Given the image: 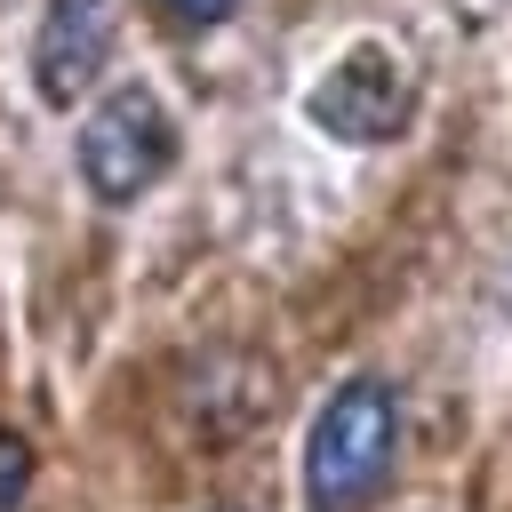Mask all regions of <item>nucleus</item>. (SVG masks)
<instances>
[{"label": "nucleus", "mask_w": 512, "mask_h": 512, "mask_svg": "<svg viewBox=\"0 0 512 512\" xmlns=\"http://www.w3.org/2000/svg\"><path fill=\"white\" fill-rule=\"evenodd\" d=\"M400 464V392L384 376H352L304 432V512H368Z\"/></svg>", "instance_id": "1"}, {"label": "nucleus", "mask_w": 512, "mask_h": 512, "mask_svg": "<svg viewBox=\"0 0 512 512\" xmlns=\"http://www.w3.org/2000/svg\"><path fill=\"white\" fill-rule=\"evenodd\" d=\"M168 160H176V120H168V104L152 96V88H112V96H96V112L80 120V184L104 200V208H128V200H144L160 176H168Z\"/></svg>", "instance_id": "2"}, {"label": "nucleus", "mask_w": 512, "mask_h": 512, "mask_svg": "<svg viewBox=\"0 0 512 512\" xmlns=\"http://www.w3.org/2000/svg\"><path fill=\"white\" fill-rule=\"evenodd\" d=\"M304 120H312L320 136H336V144H392V136H408V120H416V80H408V64H400L392 48L360 40V48H344V56L312 80Z\"/></svg>", "instance_id": "3"}, {"label": "nucleus", "mask_w": 512, "mask_h": 512, "mask_svg": "<svg viewBox=\"0 0 512 512\" xmlns=\"http://www.w3.org/2000/svg\"><path fill=\"white\" fill-rule=\"evenodd\" d=\"M120 40V0H48L40 32H32V80L48 104H72L80 88H96V72L112 64Z\"/></svg>", "instance_id": "4"}, {"label": "nucleus", "mask_w": 512, "mask_h": 512, "mask_svg": "<svg viewBox=\"0 0 512 512\" xmlns=\"http://www.w3.org/2000/svg\"><path fill=\"white\" fill-rule=\"evenodd\" d=\"M24 480H32V456H24V440H16V432H0V512H16Z\"/></svg>", "instance_id": "5"}, {"label": "nucleus", "mask_w": 512, "mask_h": 512, "mask_svg": "<svg viewBox=\"0 0 512 512\" xmlns=\"http://www.w3.org/2000/svg\"><path fill=\"white\" fill-rule=\"evenodd\" d=\"M160 8H168L176 24H224V16H232V0H160Z\"/></svg>", "instance_id": "6"}]
</instances>
